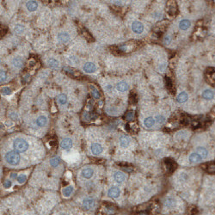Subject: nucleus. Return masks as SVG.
<instances>
[{
    "instance_id": "35",
    "label": "nucleus",
    "mask_w": 215,
    "mask_h": 215,
    "mask_svg": "<svg viewBox=\"0 0 215 215\" xmlns=\"http://www.w3.org/2000/svg\"><path fill=\"white\" fill-rule=\"evenodd\" d=\"M6 78V74L3 71H1V82H3Z\"/></svg>"
},
{
    "instance_id": "26",
    "label": "nucleus",
    "mask_w": 215,
    "mask_h": 215,
    "mask_svg": "<svg viewBox=\"0 0 215 215\" xmlns=\"http://www.w3.org/2000/svg\"><path fill=\"white\" fill-rule=\"evenodd\" d=\"M14 30H15V32L16 34H22L24 31V27L22 25H21V24H17V25L15 26Z\"/></svg>"
},
{
    "instance_id": "29",
    "label": "nucleus",
    "mask_w": 215,
    "mask_h": 215,
    "mask_svg": "<svg viewBox=\"0 0 215 215\" xmlns=\"http://www.w3.org/2000/svg\"><path fill=\"white\" fill-rule=\"evenodd\" d=\"M156 120H157V123L163 124V123L165 121V118H164L163 115H157V116H156Z\"/></svg>"
},
{
    "instance_id": "6",
    "label": "nucleus",
    "mask_w": 215,
    "mask_h": 215,
    "mask_svg": "<svg viewBox=\"0 0 215 215\" xmlns=\"http://www.w3.org/2000/svg\"><path fill=\"white\" fill-rule=\"evenodd\" d=\"M91 151L95 155H98L102 151V146L98 143H94L91 144Z\"/></svg>"
},
{
    "instance_id": "37",
    "label": "nucleus",
    "mask_w": 215,
    "mask_h": 215,
    "mask_svg": "<svg viewBox=\"0 0 215 215\" xmlns=\"http://www.w3.org/2000/svg\"><path fill=\"white\" fill-rule=\"evenodd\" d=\"M64 70L66 71V72H69V73H71V75L74 73V71H73V70L72 69H70L69 67H64Z\"/></svg>"
},
{
    "instance_id": "33",
    "label": "nucleus",
    "mask_w": 215,
    "mask_h": 215,
    "mask_svg": "<svg viewBox=\"0 0 215 215\" xmlns=\"http://www.w3.org/2000/svg\"><path fill=\"white\" fill-rule=\"evenodd\" d=\"M166 205L169 206H171L174 205V200L172 198H168L167 199V201H166Z\"/></svg>"
},
{
    "instance_id": "16",
    "label": "nucleus",
    "mask_w": 215,
    "mask_h": 215,
    "mask_svg": "<svg viewBox=\"0 0 215 215\" xmlns=\"http://www.w3.org/2000/svg\"><path fill=\"white\" fill-rule=\"evenodd\" d=\"M116 89L120 92H124L128 89V85L125 81H120L116 84Z\"/></svg>"
},
{
    "instance_id": "13",
    "label": "nucleus",
    "mask_w": 215,
    "mask_h": 215,
    "mask_svg": "<svg viewBox=\"0 0 215 215\" xmlns=\"http://www.w3.org/2000/svg\"><path fill=\"white\" fill-rule=\"evenodd\" d=\"M114 180H115L117 182L120 183V182H122V181L125 180L126 175H125V174H124V173H122V172L116 171V172L114 174Z\"/></svg>"
},
{
    "instance_id": "42",
    "label": "nucleus",
    "mask_w": 215,
    "mask_h": 215,
    "mask_svg": "<svg viewBox=\"0 0 215 215\" xmlns=\"http://www.w3.org/2000/svg\"><path fill=\"white\" fill-rule=\"evenodd\" d=\"M34 61H31V62H30V64H31V65H34Z\"/></svg>"
},
{
    "instance_id": "5",
    "label": "nucleus",
    "mask_w": 215,
    "mask_h": 215,
    "mask_svg": "<svg viewBox=\"0 0 215 215\" xmlns=\"http://www.w3.org/2000/svg\"><path fill=\"white\" fill-rule=\"evenodd\" d=\"M83 71L87 73H93L95 71V64L91 62H87L83 65Z\"/></svg>"
},
{
    "instance_id": "14",
    "label": "nucleus",
    "mask_w": 215,
    "mask_h": 215,
    "mask_svg": "<svg viewBox=\"0 0 215 215\" xmlns=\"http://www.w3.org/2000/svg\"><path fill=\"white\" fill-rule=\"evenodd\" d=\"M26 7L28 11H34L38 7V3L35 1H28L26 3Z\"/></svg>"
},
{
    "instance_id": "15",
    "label": "nucleus",
    "mask_w": 215,
    "mask_h": 215,
    "mask_svg": "<svg viewBox=\"0 0 215 215\" xmlns=\"http://www.w3.org/2000/svg\"><path fill=\"white\" fill-rule=\"evenodd\" d=\"M190 25H191V22H190L189 20H187V19H183V20H181V21L180 22V23H179V28H180V29L186 30V29H187V28L190 27Z\"/></svg>"
},
{
    "instance_id": "38",
    "label": "nucleus",
    "mask_w": 215,
    "mask_h": 215,
    "mask_svg": "<svg viewBox=\"0 0 215 215\" xmlns=\"http://www.w3.org/2000/svg\"><path fill=\"white\" fill-rule=\"evenodd\" d=\"M166 83H167V85H168L169 88L171 87V81H170V79L169 77H166Z\"/></svg>"
},
{
    "instance_id": "9",
    "label": "nucleus",
    "mask_w": 215,
    "mask_h": 215,
    "mask_svg": "<svg viewBox=\"0 0 215 215\" xmlns=\"http://www.w3.org/2000/svg\"><path fill=\"white\" fill-rule=\"evenodd\" d=\"M93 173H94V172H93V169H90V168H85V169H83L82 170V172H81L82 176L84 177V178H86V179L91 178L92 175H93Z\"/></svg>"
},
{
    "instance_id": "21",
    "label": "nucleus",
    "mask_w": 215,
    "mask_h": 215,
    "mask_svg": "<svg viewBox=\"0 0 215 215\" xmlns=\"http://www.w3.org/2000/svg\"><path fill=\"white\" fill-rule=\"evenodd\" d=\"M187 100V94L186 92H181L177 96V101L180 103L185 102Z\"/></svg>"
},
{
    "instance_id": "4",
    "label": "nucleus",
    "mask_w": 215,
    "mask_h": 215,
    "mask_svg": "<svg viewBox=\"0 0 215 215\" xmlns=\"http://www.w3.org/2000/svg\"><path fill=\"white\" fill-rule=\"evenodd\" d=\"M60 146L64 150H69L72 146V140L70 138H65L61 141Z\"/></svg>"
},
{
    "instance_id": "22",
    "label": "nucleus",
    "mask_w": 215,
    "mask_h": 215,
    "mask_svg": "<svg viewBox=\"0 0 215 215\" xmlns=\"http://www.w3.org/2000/svg\"><path fill=\"white\" fill-rule=\"evenodd\" d=\"M46 122H47L46 117V116H43V115L38 117V119H37V120H36V123H37V125H38L39 126H45V125L46 124Z\"/></svg>"
},
{
    "instance_id": "3",
    "label": "nucleus",
    "mask_w": 215,
    "mask_h": 215,
    "mask_svg": "<svg viewBox=\"0 0 215 215\" xmlns=\"http://www.w3.org/2000/svg\"><path fill=\"white\" fill-rule=\"evenodd\" d=\"M132 29L133 32H135L137 34H140L143 32L144 26L140 22H133L132 24Z\"/></svg>"
},
{
    "instance_id": "23",
    "label": "nucleus",
    "mask_w": 215,
    "mask_h": 215,
    "mask_svg": "<svg viewBox=\"0 0 215 215\" xmlns=\"http://www.w3.org/2000/svg\"><path fill=\"white\" fill-rule=\"evenodd\" d=\"M48 65L51 67V68H53V69H56L58 67V61L55 58H51L48 60Z\"/></svg>"
},
{
    "instance_id": "17",
    "label": "nucleus",
    "mask_w": 215,
    "mask_h": 215,
    "mask_svg": "<svg viewBox=\"0 0 215 215\" xmlns=\"http://www.w3.org/2000/svg\"><path fill=\"white\" fill-rule=\"evenodd\" d=\"M129 143H130V139H129V138L127 136L123 135V136H121L120 138V146L126 147V146H128Z\"/></svg>"
},
{
    "instance_id": "41",
    "label": "nucleus",
    "mask_w": 215,
    "mask_h": 215,
    "mask_svg": "<svg viewBox=\"0 0 215 215\" xmlns=\"http://www.w3.org/2000/svg\"><path fill=\"white\" fill-rule=\"evenodd\" d=\"M139 215H147L145 212H141V213H139Z\"/></svg>"
},
{
    "instance_id": "25",
    "label": "nucleus",
    "mask_w": 215,
    "mask_h": 215,
    "mask_svg": "<svg viewBox=\"0 0 215 215\" xmlns=\"http://www.w3.org/2000/svg\"><path fill=\"white\" fill-rule=\"evenodd\" d=\"M58 101L60 103V104H65L66 101H67V97L64 94H60L58 95Z\"/></svg>"
},
{
    "instance_id": "28",
    "label": "nucleus",
    "mask_w": 215,
    "mask_h": 215,
    "mask_svg": "<svg viewBox=\"0 0 215 215\" xmlns=\"http://www.w3.org/2000/svg\"><path fill=\"white\" fill-rule=\"evenodd\" d=\"M90 88H91V89H92L91 93H92L93 96H94L95 98H99V97H100V94H99L98 89H95L94 86H90Z\"/></svg>"
},
{
    "instance_id": "11",
    "label": "nucleus",
    "mask_w": 215,
    "mask_h": 215,
    "mask_svg": "<svg viewBox=\"0 0 215 215\" xmlns=\"http://www.w3.org/2000/svg\"><path fill=\"white\" fill-rule=\"evenodd\" d=\"M202 97L206 100H212L214 98V93L211 89H205L202 92Z\"/></svg>"
},
{
    "instance_id": "31",
    "label": "nucleus",
    "mask_w": 215,
    "mask_h": 215,
    "mask_svg": "<svg viewBox=\"0 0 215 215\" xmlns=\"http://www.w3.org/2000/svg\"><path fill=\"white\" fill-rule=\"evenodd\" d=\"M26 179H27V176H26L25 175H20L18 176V178H17L19 183H23V182L26 181Z\"/></svg>"
},
{
    "instance_id": "30",
    "label": "nucleus",
    "mask_w": 215,
    "mask_h": 215,
    "mask_svg": "<svg viewBox=\"0 0 215 215\" xmlns=\"http://www.w3.org/2000/svg\"><path fill=\"white\" fill-rule=\"evenodd\" d=\"M2 93L3 95H9V94H11V89L8 87H3L2 89Z\"/></svg>"
},
{
    "instance_id": "20",
    "label": "nucleus",
    "mask_w": 215,
    "mask_h": 215,
    "mask_svg": "<svg viewBox=\"0 0 215 215\" xmlns=\"http://www.w3.org/2000/svg\"><path fill=\"white\" fill-rule=\"evenodd\" d=\"M154 123H155V120L152 118V117H147V118H145L144 119V125L146 126V127H151L153 125H154Z\"/></svg>"
},
{
    "instance_id": "2",
    "label": "nucleus",
    "mask_w": 215,
    "mask_h": 215,
    "mask_svg": "<svg viewBox=\"0 0 215 215\" xmlns=\"http://www.w3.org/2000/svg\"><path fill=\"white\" fill-rule=\"evenodd\" d=\"M5 160L11 165H15L20 161V155L15 151H9L5 154Z\"/></svg>"
},
{
    "instance_id": "7",
    "label": "nucleus",
    "mask_w": 215,
    "mask_h": 215,
    "mask_svg": "<svg viewBox=\"0 0 215 215\" xmlns=\"http://www.w3.org/2000/svg\"><path fill=\"white\" fill-rule=\"evenodd\" d=\"M83 206L85 209H91L95 206V200L90 198H87L83 200Z\"/></svg>"
},
{
    "instance_id": "32",
    "label": "nucleus",
    "mask_w": 215,
    "mask_h": 215,
    "mask_svg": "<svg viewBox=\"0 0 215 215\" xmlns=\"http://www.w3.org/2000/svg\"><path fill=\"white\" fill-rule=\"evenodd\" d=\"M84 37H85L86 39H88L89 40H93V39H92V35H91V34H89L87 30H85V29H84Z\"/></svg>"
},
{
    "instance_id": "36",
    "label": "nucleus",
    "mask_w": 215,
    "mask_h": 215,
    "mask_svg": "<svg viewBox=\"0 0 215 215\" xmlns=\"http://www.w3.org/2000/svg\"><path fill=\"white\" fill-rule=\"evenodd\" d=\"M132 117H133V113H132V111L128 112V113H127V114H126V118H127V120H132Z\"/></svg>"
},
{
    "instance_id": "39",
    "label": "nucleus",
    "mask_w": 215,
    "mask_h": 215,
    "mask_svg": "<svg viewBox=\"0 0 215 215\" xmlns=\"http://www.w3.org/2000/svg\"><path fill=\"white\" fill-rule=\"evenodd\" d=\"M170 41V37L169 36H166L165 38H164V42L165 43H169Z\"/></svg>"
},
{
    "instance_id": "19",
    "label": "nucleus",
    "mask_w": 215,
    "mask_h": 215,
    "mask_svg": "<svg viewBox=\"0 0 215 215\" xmlns=\"http://www.w3.org/2000/svg\"><path fill=\"white\" fill-rule=\"evenodd\" d=\"M196 152H197V153H199V154L201 156V157H202V158H206V157H207V155H208V151H207V150H206L205 147H203V146H200V147H198V148L196 149Z\"/></svg>"
},
{
    "instance_id": "8",
    "label": "nucleus",
    "mask_w": 215,
    "mask_h": 215,
    "mask_svg": "<svg viewBox=\"0 0 215 215\" xmlns=\"http://www.w3.org/2000/svg\"><path fill=\"white\" fill-rule=\"evenodd\" d=\"M58 40L61 43H65L70 40V36L67 33L65 32H61L58 34Z\"/></svg>"
},
{
    "instance_id": "27",
    "label": "nucleus",
    "mask_w": 215,
    "mask_h": 215,
    "mask_svg": "<svg viewBox=\"0 0 215 215\" xmlns=\"http://www.w3.org/2000/svg\"><path fill=\"white\" fill-rule=\"evenodd\" d=\"M59 162H60L59 157H52V158L50 160V164H51L52 166H53V167H56V166L59 163Z\"/></svg>"
},
{
    "instance_id": "12",
    "label": "nucleus",
    "mask_w": 215,
    "mask_h": 215,
    "mask_svg": "<svg viewBox=\"0 0 215 215\" xmlns=\"http://www.w3.org/2000/svg\"><path fill=\"white\" fill-rule=\"evenodd\" d=\"M202 159L203 158L201 157V156L197 152H194L189 156V162H191V163H198V162L201 161Z\"/></svg>"
},
{
    "instance_id": "40",
    "label": "nucleus",
    "mask_w": 215,
    "mask_h": 215,
    "mask_svg": "<svg viewBox=\"0 0 215 215\" xmlns=\"http://www.w3.org/2000/svg\"><path fill=\"white\" fill-rule=\"evenodd\" d=\"M11 177H12V178H15V177H16V174H13V175H11Z\"/></svg>"
},
{
    "instance_id": "18",
    "label": "nucleus",
    "mask_w": 215,
    "mask_h": 215,
    "mask_svg": "<svg viewBox=\"0 0 215 215\" xmlns=\"http://www.w3.org/2000/svg\"><path fill=\"white\" fill-rule=\"evenodd\" d=\"M12 64H13L14 66L20 68V67H22V64H23V59H22L21 57H15V58H14L12 59Z\"/></svg>"
},
{
    "instance_id": "10",
    "label": "nucleus",
    "mask_w": 215,
    "mask_h": 215,
    "mask_svg": "<svg viewBox=\"0 0 215 215\" xmlns=\"http://www.w3.org/2000/svg\"><path fill=\"white\" fill-rule=\"evenodd\" d=\"M108 195L112 198H117L120 195V189L117 187H112L108 190Z\"/></svg>"
},
{
    "instance_id": "24",
    "label": "nucleus",
    "mask_w": 215,
    "mask_h": 215,
    "mask_svg": "<svg viewBox=\"0 0 215 215\" xmlns=\"http://www.w3.org/2000/svg\"><path fill=\"white\" fill-rule=\"evenodd\" d=\"M72 192H73V187L71 186H68L63 189V194L66 197H68Z\"/></svg>"
},
{
    "instance_id": "34",
    "label": "nucleus",
    "mask_w": 215,
    "mask_h": 215,
    "mask_svg": "<svg viewBox=\"0 0 215 215\" xmlns=\"http://www.w3.org/2000/svg\"><path fill=\"white\" fill-rule=\"evenodd\" d=\"M11 185H12V183H11V181H9V180H8V181H6L3 183V187H7V188H8V187H11Z\"/></svg>"
},
{
    "instance_id": "1",
    "label": "nucleus",
    "mask_w": 215,
    "mask_h": 215,
    "mask_svg": "<svg viewBox=\"0 0 215 215\" xmlns=\"http://www.w3.org/2000/svg\"><path fill=\"white\" fill-rule=\"evenodd\" d=\"M13 147L15 150L24 152L28 150V144L27 143L26 140L22 138H16L13 142Z\"/></svg>"
}]
</instances>
